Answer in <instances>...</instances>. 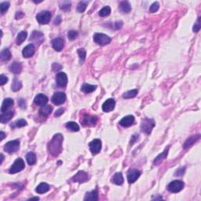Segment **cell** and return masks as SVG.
Wrapping results in <instances>:
<instances>
[{
	"label": "cell",
	"instance_id": "3",
	"mask_svg": "<svg viewBox=\"0 0 201 201\" xmlns=\"http://www.w3.org/2000/svg\"><path fill=\"white\" fill-rule=\"evenodd\" d=\"M97 117L96 115H90L88 113H85L81 117L80 122L84 126H95L97 122Z\"/></svg>",
	"mask_w": 201,
	"mask_h": 201
},
{
	"label": "cell",
	"instance_id": "13",
	"mask_svg": "<svg viewBox=\"0 0 201 201\" xmlns=\"http://www.w3.org/2000/svg\"><path fill=\"white\" fill-rule=\"evenodd\" d=\"M89 179V174L86 172L83 171V170H80L72 177V181L75 182L79 183H83L86 182Z\"/></svg>",
	"mask_w": 201,
	"mask_h": 201
},
{
	"label": "cell",
	"instance_id": "10",
	"mask_svg": "<svg viewBox=\"0 0 201 201\" xmlns=\"http://www.w3.org/2000/svg\"><path fill=\"white\" fill-rule=\"evenodd\" d=\"M89 146H90V150L91 153L93 155H96V154L99 153L100 149H101V141L100 139H94L91 142H90Z\"/></svg>",
	"mask_w": 201,
	"mask_h": 201
},
{
	"label": "cell",
	"instance_id": "47",
	"mask_svg": "<svg viewBox=\"0 0 201 201\" xmlns=\"http://www.w3.org/2000/svg\"><path fill=\"white\" fill-rule=\"evenodd\" d=\"M61 68H62V66L59 64L58 63H53V65H52V68H53V70L54 71H59V70L61 69Z\"/></svg>",
	"mask_w": 201,
	"mask_h": 201
},
{
	"label": "cell",
	"instance_id": "23",
	"mask_svg": "<svg viewBox=\"0 0 201 201\" xmlns=\"http://www.w3.org/2000/svg\"><path fill=\"white\" fill-rule=\"evenodd\" d=\"M49 190V185L45 182L40 183L35 188V192L38 194L46 193V192Z\"/></svg>",
	"mask_w": 201,
	"mask_h": 201
},
{
	"label": "cell",
	"instance_id": "33",
	"mask_svg": "<svg viewBox=\"0 0 201 201\" xmlns=\"http://www.w3.org/2000/svg\"><path fill=\"white\" fill-rule=\"evenodd\" d=\"M22 87V83L20 81H19V79L17 78H14V79L13 80L12 82V85H11V89L14 92L18 91L19 90H20V88Z\"/></svg>",
	"mask_w": 201,
	"mask_h": 201
},
{
	"label": "cell",
	"instance_id": "20",
	"mask_svg": "<svg viewBox=\"0 0 201 201\" xmlns=\"http://www.w3.org/2000/svg\"><path fill=\"white\" fill-rule=\"evenodd\" d=\"M167 155H168V148L165 149L162 153L159 154V155L156 156V158L154 159V162H153L154 165L157 166V165L160 164V163H162L166 157H167Z\"/></svg>",
	"mask_w": 201,
	"mask_h": 201
},
{
	"label": "cell",
	"instance_id": "55",
	"mask_svg": "<svg viewBox=\"0 0 201 201\" xmlns=\"http://www.w3.org/2000/svg\"><path fill=\"white\" fill-rule=\"evenodd\" d=\"M1 159H2V161H1V163H2V162H3V159H4V156H3V155H2V154H1Z\"/></svg>",
	"mask_w": 201,
	"mask_h": 201
},
{
	"label": "cell",
	"instance_id": "19",
	"mask_svg": "<svg viewBox=\"0 0 201 201\" xmlns=\"http://www.w3.org/2000/svg\"><path fill=\"white\" fill-rule=\"evenodd\" d=\"M34 102L38 106L46 105L48 102V97L42 93H39L34 99Z\"/></svg>",
	"mask_w": 201,
	"mask_h": 201
},
{
	"label": "cell",
	"instance_id": "14",
	"mask_svg": "<svg viewBox=\"0 0 201 201\" xmlns=\"http://www.w3.org/2000/svg\"><path fill=\"white\" fill-rule=\"evenodd\" d=\"M56 82L60 87H65L68 83V77L64 72H59L56 76Z\"/></svg>",
	"mask_w": 201,
	"mask_h": 201
},
{
	"label": "cell",
	"instance_id": "27",
	"mask_svg": "<svg viewBox=\"0 0 201 201\" xmlns=\"http://www.w3.org/2000/svg\"><path fill=\"white\" fill-rule=\"evenodd\" d=\"M53 111V107L50 105H44L42 106V108L39 110V113L41 115L44 117H47L49 114Z\"/></svg>",
	"mask_w": 201,
	"mask_h": 201
},
{
	"label": "cell",
	"instance_id": "42",
	"mask_svg": "<svg viewBox=\"0 0 201 201\" xmlns=\"http://www.w3.org/2000/svg\"><path fill=\"white\" fill-rule=\"evenodd\" d=\"M79 34H78V31H75V30H71V31H68V37L70 40H74L75 38L78 37Z\"/></svg>",
	"mask_w": 201,
	"mask_h": 201
},
{
	"label": "cell",
	"instance_id": "26",
	"mask_svg": "<svg viewBox=\"0 0 201 201\" xmlns=\"http://www.w3.org/2000/svg\"><path fill=\"white\" fill-rule=\"evenodd\" d=\"M199 137H200V135L198 134V135L192 136V137H190L189 138H188L186 141H185V142L184 143V148H189V147H191L192 144H194V143L199 140Z\"/></svg>",
	"mask_w": 201,
	"mask_h": 201
},
{
	"label": "cell",
	"instance_id": "17",
	"mask_svg": "<svg viewBox=\"0 0 201 201\" xmlns=\"http://www.w3.org/2000/svg\"><path fill=\"white\" fill-rule=\"evenodd\" d=\"M64 41L62 38L58 37V38H54L53 41H52V46H53V49L57 51H60L62 50V49L64 48Z\"/></svg>",
	"mask_w": 201,
	"mask_h": 201
},
{
	"label": "cell",
	"instance_id": "5",
	"mask_svg": "<svg viewBox=\"0 0 201 201\" xmlns=\"http://www.w3.org/2000/svg\"><path fill=\"white\" fill-rule=\"evenodd\" d=\"M24 166H25V164H24V160L21 158H18L15 160L13 164L11 166L9 172L10 174H16V173H18L22 170H24Z\"/></svg>",
	"mask_w": 201,
	"mask_h": 201
},
{
	"label": "cell",
	"instance_id": "32",
	"mask_svg": "<svg viewBox=\"0 0 201 201\" xmlns=\"http://www.w3.org/2000/svg\"><path fill=\"white\" fill-rule=\"evenodd\" d=\"M119 8H120V10L125 13H130V10H131L130 4L127 1H123V2H121L120 5H119Z\"/></svg>",
	"mask_w": 201,
	"mask_h": 201
},
{
	"label": "cell",
	"instance_id": "12",
	"mask_svg": "<svg viewBox=\"0 0 201 201\" xmlns=\"http://www.w3.org/2000/svg\"><path fill=\"white\" fill-rule=\"evenodd\" d=\"M66 100V95L64 93L62 92H57L55 93L52 97V102L56 105H60V104H64Z\"/></svg>",
	"mask_w": 201,
	"mask_h": 201
},
{
	"label": "cell",
	"instance_id": "15",
	"mask_svg": "<svg viewBox=\"0 0 201 201\" xmlns=\"http://www.w3.org/2000/svg\"><path fill=\"white\" fill-rule=\"evenodd\" d=\"M134 121H135V119H134L133 115H126L119 121V125L123 127H129L134 123Z\"/></svg>",
	"mask_w": 201,
	"mask_h": 201
},
{
	"label": "cell",
	"instance_id": "24",
	"mask_svg": "<svg viewBox=\"0 0 201 201\" xmlns=\"http://www.w3.org/2000/svg\"><path fill=\"white\" fill-rule=\"evenodd\" d=\"M13 105V100L11 98H6L3 100L2 102V107H1V111L2 112H5V111H7L11 106Z\"/></svg>",
	"mask_w": 201,
	"mask_h": 201
},
{
	"label": "cell",
	"instance_id": "34",
	"mask_svg": "<svg viewBox=\"0 0 201 201\" xmlns=\"http://www.w3.org/2000/svg\"><path fill=\"white\" fill-rule=\"evenodd\" d=\"M27 31H20L18 35H17V36H16V44H17V45H20L22 42L25 40L26 38H27Z\"/></svg>",
	"mask_w": 201,
	"mask_h": 201
},
{
	"label": "cell",
	"instance_id": "35",
	"mask_svg": "<svg viewBox=\"0 0 201 201\" xmlns=\"http://www.w3.org/2000/svg\"><path fill=\"white\" fill-rule=\"evenodd\" d=\"M66 128L71 131L76 132L79 130V126L75 122H68L66 123Z\"/></svg>",
	"mask_w": 201,
	"mask_h": 201
},
{
	"label": "cell",
	"instance_id": "51",
	"mask_svg": "<svg viewBox=\"0 0 201 201\" xmlns=\"http://www.w3.org/2000/svg\"><path fill=\"white\" fill-rule=\"evenodd\" d=\"M60 22H61V17H60V16H57V17L55 18L53 23H54L55 25H59V24H60Z\"/></svg>",
	"mask_w": 201,
	"mask_h": 201
},
{
	"label": "cell",
	"instance_id": "36",
	"mask_svg": "<svg viewBox=\"0 0 201 201\" xmlns=\"http://www.w3.org/2000/svg\"><path fill=\"white\" fill-rule=\"evenodd\" d=\"M77 53L79 54V61H80V64H82V63L84 62L85 59H86V52L83 48H79L77 50Z\"/></svg>",
	"mask_w": 201,
	"mask_h": 201
},
{
	"label": "cell",
	"instance_id": "30",
	"mask_svg": "<svg viewBox=\"0 0 201 201\" xmlns=\"http://www.w3.org/2000/svg\"><path fill=\"white\" fill-rule=\"evenodd\" d=\"M96 88H97V86L85 83V84L82 85V87H81V90H82L83 93H92V92L94 91V90H96Z\"/></svg>",
	"mask_w": 201,
	"mask_h": 201
},
{
	"label": "cell",
	"instance_id": "48",
	"mask_svg": "<svg viewBox=\"0 0 201 201\" xmlns=\"http://www.w3.org/2000/svg\"><path fill=\"white\" fill-rule=\"evenodd\" d=\"M18 104H19V106H20V108H23V109L26 108V106H27L26 101L24 100V99H20V100H18Z\"/></svg>",
	"mask_w": 201,
	"mask_h": 201
},
{
	"label": "cell",
	"instance_id": "50",
	"mask_svg": "<svg viewBox=\"0 0 201 201\" xmlns=\"http://www.w3.org/2000/svg\"><path fill=\"white\" fill-rule=\"evenodd\" d=\"M64 108H60V109L57 110V111H56V112H55V116H56V117L60 116V115H61L63 113H64Z\"/></svg>",
	"mask_w": 201,
	"mask_h": 201
},
{
	"label": "cell",
	"instance_id": "52",
	"mask_svg": "<svg viewBox=\"0 0 201 201\" xmlns=\"http://www.w3.org/2000/svg\"><path fill=\"white\" fill-rule=\"evenodd\" d=\"M114 26H115V29H119V28H121V27H122V22H116V23H115Z\"/></svg>",
	"mask_w": 201,
	"mask_h": 201
},
{
	"label": "cell",
	"instance_id": "31",
	"mask_svg": "<svg viewBox=\"0 0 201 201\" xmlns=\"http://www.w3.org/2000/svg\"><path fill=\"white\" fill-rule=\"evenodd\" d=\"M26 159H27V162L28 164L34 165L35 163H36V160H37L36 155L32 152H28V153L26 155Z\"/></svg>",
	"mask_w": 201,
	"mask_h": 201
},
{
	"label": "cell",
	"instance_id": "8",
	"mask_svg": "<svg viewBox=\"0 0 201 201\" xmlns=\"http://www.w3.org/2000/svg\"><path fill=\"white\" fill-rule=\"evenodd\" d=\"M51 18V13L49 11H42L36 15L37 21L41 24H48Z\"/></svg>",
	"mask_w": 201,
	"mask_h": 201
},
{
	"label": "cell",
	"instance_id": "41",
	"mask_svg": "<svg viewBox=\"0 0 201 201\" xmlns=\"http://www.w3.org/2000/svg\"><path fill=\"white\" fill-rule=\"evenodd\" d=\"M9 7V2H3L0 4V8H1V13L4 14L5 12L8 10Z\"/></svg>",
	"mask_w": 201,
	"mask_h": 201
},
{
	"label": "cell",
	"instance_id": "18",
	"mask_svg": "<svg viewBox=\"0 0 201 201\" xmlns=\"http://www.w3.org/2000/svg\"><path fill=\"white\" fill-rule=\"evenodd\" d=\"M23 56L24 57L26 58H29V57H32L34 53H35V46L33 44H28L27 46H26L23 49Z\"/></svg>",
	"mask_w": 201,
	"mask_h": 201
},
{
	"label": "cell",
	"instance_id": "43",
	"mask_svg": "<svg viewBox=\"0 0 201 201\" xmlns=\"http://www.w3.org/2000/svg\"><path fill=\"white\" fill-rule=\"evenodd\" d=\"M60 8L61 9H69L71 8V2L68 1H64V2H60Z\"/></svg>",
	"mask_w": 201,
	"mask_h": 201
},
{
	"label": "cell",
	"instance_id": "25",
	"mask_svg": "<svg viewBox=\"0 0 201 201\" xmlns=\"http://www.w3.org/2000/svg\"><path fill=\"white\" fill-rule=\"evenodd\" d=\"M111 181H112V183H114V184L117 185H122L124 179H123V176H122V173L119 172V173H116V174H114L113 177L111 179Z\"/></svg>",
	"mask_w": 201,
	"mask_h": 201
},
{
	"label": "cell",
	"instance_id": "46",
	"mask_svg": "<svg viewBox=\"0 0 201 201\" xmlns=\"http://www.w3.org/2000/svg\"><path fill=\"white\" fill-rule=\"evenodd\" d=\"M185 166H183V167H181V168H179L178 170H177V171L174 173V174H175L176 176H178V177H179V176L182 175V174L185 173Z\"/></svg>",
	"mask_w": 201,
	"mask_h": 201
},
{
	"label": "cell",
	"instance_id": "4",
	"mask_svg": "<svg viewBox=\"0 0 201 201\" xmlns=\"http://www.w3.org/2000/svg\"><path fill=\"white\" fill-rule=\"evenodd\" d=\"M93 41L100 46H105L111 42V38L102 33H96L93 35Z\"/></svg>",
	"mask_w": 201,
	"mask_h": 201
},
{
	"label": "cell",
	"instance_id": "37",
	"mask_svg": "<svg viewBox=\"0 0 201 201\" xmlns=\"http://www.w3.org/2000/svg\"><path fill=\"white\" fill-rule=\"evenodd\" d=\"M27 124V122L25 119H18L17 121H16V122H15L14 123H13V124H11V126H12V127L20 128V127H23V126H26Z\"/></svg>",
	"mask_w": 201,
	"mask_h": 201
},
{
	"label": "cell",
	"instance_id": "29",
	"mask_svg": "<svg viewBox=\"0 0 201 201\" xmlns=\"http://www.w3.org/2000/svg\"><path fill=\"white\" fill-rule=\"evenodd\" d=\"M11 59V53L8 48H5L1 51V60L8 61Z\"/></svg>",
	"mask_w": 201,
	"mask_h": 201
},
{
	"label": "cell",
	"instance_id": "21",
	"mask_svg": "<svg viewBox=\"0 0 201 201\" xmlns=\"http://www.w3.org/2000/svg\"><path fill=\"white\" fill-rule=\"evenodd\" d=\"M13 111H5L1 114V117H0V122L2 123H5V122H9L13 116Z\"/></svg>",
	"mask_w": 201,
	"mask_h": 201
},
{
	"label": "cell",
	"instance_id": "53",
	"mask_svg": "<svg viewBox=\"0 0 201 201\" xmlns=\"http://www.w3.org/2000/svg\"><path fill=\"white\" fill-rule=\"evenodd\" d=\"M24 16V13H22V12H17V13H16V19H20V17H22V16Z\"/></svg>",
	"mask_w": 201,
	"mask_h": 201
},
{
	"label": "cell",
	"instance_id": "9",
	"mask_svg": "<svg viewBox=\"0 0 201 201\" xmlns=\"http://www.w3.org/2000/svg\"><path fill=\"white\" fill-rule=\"evenodd\" d=\"M141 175V171L137 169H130L127 172V180L130 184L134 183Z\"/></svg>",
	"mask_w": 201,
	"mask_h": 201
},
{
	"label": "cell",
	"instance_id": "44",
	"mask_svg": "<svg viewBox=\"0 0 201 201\" xmlns=\"http://www.w3.org/2000/svg\"><path fill=\"white\" fill-rule=\"evenodd\" d=\"M159 2H155L151 5V6H150L149 8V11L151 13H155V12H156V11L159 9Z\"/></svg>",
	"mask_w": 201,
	"mask_h": 201
},
{
	"label": "cell",
	"instance_id": "1",
	"mask_svg": "<svg viewBox=\"0 0 201 201\" xmlns=\"http://www.w3.org/2000/svg\"><path fill=\"white\" fill-rule=\"evenodd\" d=\"M63 136L60 133H57L53 136L52 140L48 144V150L50 155L57 156L62 151Z\"/></svg>",
	"mask_w": 201,
	"mask_h": 201
},
{
	"label": "cell",
	"instance_id": "22",
	"mask_svg": "<svg viewBox=\"0 0 201 201\" xmlns=\"http://www.w3.org/2000/svg\"><path fill=\"white\" fill-rule=\"evenodd\" d=\"M9 71L14 74H19L22 70V64L21 63L15 61L13 64H11L9 68Z\"/></svg>",
	"mask_w": 201,
	"mask_h": 201
},
{
	"label": "cell",
	"instance_id": "6",
	"mask_svg": "<svg viewBox=\"0 0 201 201\" xmlns=\"http://www.w3.org/2000/svg\"><path fill=\"white\" fill-rule=\"evenodd\" d=\"M185 186V184L184 182L179 180H175V181H173L171 182H170L168 185H167V189L170 191V192H179L180 191H181Z\"/></svg>",
	"mask_w": 201,
	"mask_h": 201
},
{
	"label": "cell",
	"instance_id": "45",
	"mask_svg": "<svg viewBox=\"0 0 201 201\" xmlns=\"http://www.w3.org/2000/svg\"><path fill=\"white\" fill-rule=\"evenodd\" d=\"M200 17H199L197 20V21L195 23V24H194L193 26V28H192V30H193L194 32H198V31H199V29H200Z\"/></svg>",
	"mask_w": 201,
	"mask_h": 201
},
{
	"label": "cell",
	"instance_id": "28",
	"mask_svg": "<svg viewBox=\"0 0 201 201\" xmlns=\"http://www.w3.org/2000/svg\"><path fill=\"white\" fill-rule=\"evenodd\" d=\"M84 200H98V192L97 189L87 192L84 197Z\"/></svg>",
	"mask_w": 201,
	"mask_h": 201
},
{
	"label": "cell",
	"instance_id": "38",
	"mask_svg": "<svg viewBox=\"0 0 201 201\" xmlns=\"http://www.w3.org/2000/svg\"><path fill=\"white\" fill-rule=\"evenodd\" d=\"M137 94V90H131L123 93L122 97H123V98H126V99L133 98V97H136Z\"/></svg>",
	"mask_w": 201,
	"mask_h": 201
},
{
	"label": "cell",
	"instance_id": "16",
	"mask_svg": "<svg viewBox=\"0 0 201 201\" xmlns=\"http://www.w3.org/2000/svg\"><path fill=\"white\" fill-rule=\"evenodd\" d=\"M115 101L114 99L109 98L108 100H106L102 104V109L103 111H105V112H108V111H111L115 108Z\"/></svg>",
	"mask_w": 201,
	"mask_h": 201
},
{
	"label": "cell",
	"instance_id": "11",
	"mask_svg": "<svg viewBox=\"0 0 201 201\" xmlns=\"http://www.w3.org/2000/svg\"><path fill=\"white\" fill-rule=\"evenodd\" d=\"M30 40L37 45H40L44 42V35L42 31H34L31 35Z\"/></svg>",
	"mask_w": 201,
	"mask_h": 201
},
{
	"label": "cell",
	"instance_id": "40",
	"mask_svg": "<svg viewBox=\"0 0 201 201\" xmlns=\"http://www.w3.org/2000/svg\"><path fill=\"white\" fill-rule=\"evenodd\" d=\"M86 5H87V2H80L77 6V11L79 13H83L86 9Z\"/></svg>",
	"mask_w": 201,
	"mask_h": 201
},
{
	"label": "cell",
	"instance_id": "2",
	"mask_svg": "<svg viewBox=\"0 0 201 201\" xmlns=\"http://www.w3.org/2000/svg\"><path fill=\"white\" fill-rule=\"evenodd\" d=\"M155 125V122L154 119H148V118H145L141 121V131L144 132L146 134H150L152 132V129L154 128Z\"/></svg>",
	"mask_w": 201,
	"mask_h": 201
},
{
	"label": "cell",
	"instance_id": "54",
	"mask_svg": "<svg viewBox=\"0 0 201 201\" xmlns=\"http://www.w3.org/2000/svg\"><path fill=\"white\" fill-rule=\"evenodd\" d=\"M5 133H4L3 131H1V141H2L4 139V137H5Z\"/></svg>",
	"mask_w": 201,
	"mask_h": 201
},
{
	"label": "cell",
	"instance_id": "56",
	"mask_svg": "<svg viewBox=\"0 0 201 201\" xmlns=\"http://www.w3.org/2000/svg\"><path fill=\"white\" fill-rule=\"evenodd\" d=\"M29 199H37V200H38V199H39V198H38V197H31V198H30Z\"/></svg>",
	"mask_w": 201,
	"mask_h": 201
},
{
	"label": "cell",
	"instance_id": "7",
	"mask_svg": "<svg viewBox=\"0 0 201 201\" xmlns=\"http://www.w3.org/2000/svg\"><path fill=\"white\" fill-rule=\"evenodd\" d=\"M20 148V141L19 140H13L7 142L4 146V151L8 153H13L16 152Z\"/></svg>",
	"mask_w": 201,
	"mask_h": 201
},
{
	"label": "cell",
	"instance_id": "49",
	"mask_svg": "<svg viewBox=\"0 0 201 201\" xmlns=\"http://www.w3.org/2000/svg\"><path fill=\"white\" fill-rule=\"evenodd\" d=\"M8 81V78L6 76H5L4 75H1V85L3 86L4 84H5Z\"/></svg>",
	"mask_w": 201,
	"mask_h": 201
},
{
	"label": "cell",
	"instance_id": "39",
	"mask_svg": "<svg viewBox=\"0 0 201 201\" xmlns=\"http://www.w3.org/2000/svg\"><path fill=\"white\" fill-rule=\"evenodd\" d=\"M111 13V8L109 6H104L99 11V15L100 16H107Z\"/></svg>",
	"mask_w": 201,
	"mask_h": 201
}]
</instances>
